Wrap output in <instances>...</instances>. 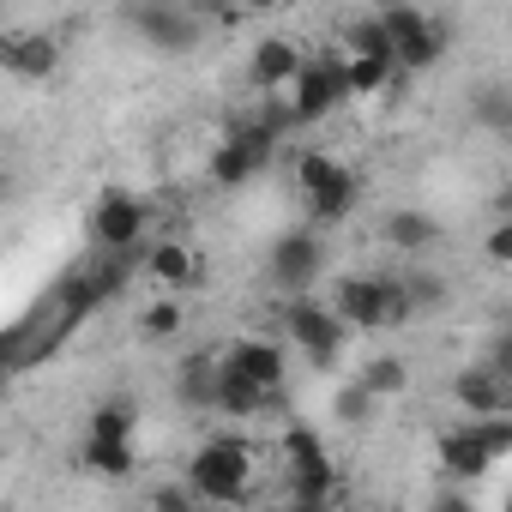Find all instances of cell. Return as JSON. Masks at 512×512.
<instances>
[{
  "label": "cell",
  "mask_w": 512,
  "mask_h": 512,
  "mask_svg": "<svg viewBox=\"0 0 512 512\" xmlns=\"http://www.w3.org/2000/svg\"><path fill=\"white\" fill-rule=\"evenodd\" d=\"M284 332L314 356V368H332L338 350H344V326H338V314L320 308V302H308V296H296V302L284 308Z\"/></svg>",
  "instance_id": "cell-9"
},
{
  "label": "cell",
  "mask_w": 512,
  "mask_h": 512,
  "mask_svg": "<svg viewBox=\"0 0 512 512\" xmlns=\"http://www.w3.org/2000/svg\"><path fill=\"white\" fill-rule=\"evenodd\" d=\"M193 253H187V241H157L151 247V278L163 284V290H181V284H193Z\"/></svg>",
  "instance_id": "cell-19"
},
{
  "label": "cell",
  "mask_w": 512,
  "mask_h": 512,
  "mask_svg": "<svg viewBox=\"0 0 512 512\" xmlns=\"http://www.w3.org/2000/svg\"><path fill=\"white\" fill-rule=\"evenodd\" d=\"M350 55H356V61H386V67H392V37L380 31V19H374V13L350 25Z\"/></svg>",
  "instance_id": "cell-23"
},
{
  "label": "cell",
  "mask_w": 512,
  "mask_h": 512,
  "mask_svg": "<svg viewBox=\"0 0 512 512\" xmlns=\"http://www.w3.org/2000/svg\"><path fill=\"white\" fill-rule=\"evenodd\" d=\"M290 512H332V500H290Z\"/></svg>",
  "instance_id": "cell-35"
},
{
  "label": "cell",
  "mask_w": 512,
  "mask_h": 512,
  "mask_svg": "<svg viewBox=\"0 0 512 512\" xmlns=\"http://www.w3.org/2000/svg\"><path fill=\"white\" fill-rule=\"evenodd\" d=\"M284 452H290V470L326 464V446H320V434H314V428H302V422H290V428H284Z\"/></svg>",
  "instance_id": "cell-27"
},
{
  "label": "cell",
  "mask_w": 512,
  "mask_h": 512,
  "mask_svg": "<svg viewBox=\"0 0 512 512\" xmlns=\"http://www.w3.org/2000/svg\"><path fill=\"white\" fill-rule=\"evenodd\" d=\"M296 181H302L308 211H314L320 223H332V217H344V211L356 205V175H350L338 157H326V151H302V157H296Z\"/></svg>",
  "instance_id": "cell-4"
},
{
  "label": "cell",
  "mask_w": 512,
  "mask_h": 512,
  "mask_svg": "<svg viewBox=\"0 0 512 512\" xmlns=\"http://www.w3.org/2000/svg\"><path fill=\"white\" fill-rule=\"evenodd\" d=\"M320 266H326V247H320L314 229H290V235L272 241V284H278L290 302H296L308 284H320Z\"/></svg>",
  "instance_id": "cell-7"
},
{
  "label": "cell",
  "mask_w": 512,
  "mask_h": 512,
  "mask_svg": "<svg viewBox=\"0 0 512 512\" xmlns=\"http://www.w3.org/2000/svg\"><path fill=\"white\" fill-rule=\"evenodd\" d=\"M296 67H302V49H296L290 37H266L260 49H253V61H247V79L260 85L266 97H278V91L296 79Z\"/></svg>",
  "instance_id": "cell-13"
},
{
  "label": "cell",
  "mask_w": 512,
  "mask_h": 512,
  "mask_svg": "<svg viewBox=\"0 0 512 512\" xmlns=\"http://www.w3.org/2000/svg\"><path fill=\"white\" fill-rule=\"evenodd\" d=\"M0 67L25 85H37L61 67V43L49 31H0Z\"/></svg>",
  "instance_id": "cell-10"
},
{
  "label": "cell",
  "mask_w": 512,
  "mask_h": 512,
  "mask_svg": "<svg viewBox=\"0 0 512 512\" xmlns=\"http://www.w3.org/2000/svg\"><path fill=\"white\" fill-rule=\"evenodd\" d=\"M452 398L464 404V416L488 422V416H506V410H512V380H500L494 368H464V374L452 380Z\"/></svg>",
  "instance_id": "cell-11"
},
{
  "label": "cell",
  "mask_w": 512,
  "mask_h": 512,
  "mask_svg": "<svg viewBox=\"0 0 512 512\" xmlns=\"http://www.w3.org/2000/svg\"><path fill=\"white\" fill-rule=\"evenodd\" d=\"M211 386H217V356H193V362L181 368V398H187L193 410H211Z\"/></svg>",
  "instance_id": "cell-24"
},
{
  "label": "cell",
  "mask_w": 512,
  "mask_h": 512,
  "mask_svg": "<svg viewBox=\"0 0 512 512\" xmlns=\"http://www.w3.org/2000/svg\"><path fill=\"white\" fill-rule=\"evenodd\" d=\"M386 241L404 247V253H422V247L440 241V223H434L428 211H392V217H386Z\"/></svg>",
  "instance_id": "cell-17"
},
{
  "label": "cell",
  "mask_w": 512,
  "mask_h": 512,
  "mask_svg": "<svg viewBox=\"0 0 512 512\" xmlns=\"http://www.w3.org/2000/svg\"><path fill=\"white\" fill-rule=\"evenodd\" d=\"M332 482H338V464H308V470H290V500H332Z\"/></svg>",
  "instance_id": "cell-26"
},
{
  "label": "cell",
  "mask_w": 512,
  "mask_h": 512,
  "mask_svg": "<svg viewBox=\"0 0 512 512\" xmlns=\"http://www.w3.org/2000/svg\"><path fill=\"white\" fill-rule=\"evenodd\" d=\"M151 512H199V500H193L187 482H163V488L151 494Z\"/></svg>",
  "instance_id": "cell-32"
},
{
  "label": "cell",
  "mask_w": 512,
  "mask_h": 512,
  "mask_svg": "<svg viewBox=\"0 0 512 512\" xmlns=\"http://www.w3.org/2000/svg\"><path fill=\"white\" fill-rule=\"evenodd\" d=\"M272 398L253 386V380H241L223 356H217V386H211V410H223V416H235V422H247V416H260Z\"/></svg>",
  "instance_id": "cell-15"
},
{
  "label": "cell",
  "mask_w": 512,
  "mask_h": 512,
  "mask_svg": "<svg viewBox=\"0 0 512 512\" xmlns=\"http://www.w3.org/2000/svg\"><path fill=\"white\" fill-rule=\"evenodd\" d=\"M127 25H133L151 49L187 55V49H199L205 13H199V7H181V0H139V7H127Z\"/></svg>",
  "instance_id": "cell-3"
},
{
  "label": "cell",
  "mask_w": 512,
  "mask_h": 512,
  "mask_svg": "<svg viewBox=\"0 0 512 512\" xmlns=\"http://www.w3.org/2000/svg\"><path fill=\"white\" fill-rule=\"evenodd\" d=\"M332 314H338L344 332H380V326H404L410 320L404 296H398V278H344Z\"/></svg>",
  "instance_id": "cell-2"
},
{
  "label": "cell",
  "mask_w": 512,
  "mask_h": 512,
  "mask_svg": "<svg viewBox=\"0 0 512 512\" xmlns=\"http://www.w3.org/2000/svg\"><path fill=\"white\" fill-rule=\"evenodd\" d=\"M476 428V440L488 446V458H506L512 452V422L506 416H488V422H470Z\"/></svg>",
  "instance_id": "cell-31"
},
{
  "label": "cell",
  "mask_w": 512,
  "mask_h": 512,
  "mask_svg": "<svg viewBox=\"0 0 512 512\" xmlns=\"http://www.w3.org/2000/svg\"><path fill=\"white\" fill-rule=\"evenodd\" d=\"M290 115H296V127H308V121H320V115H332L350 91H344V55H326V61H302L296 67V79H290Z\"/></svg>",
  "instance_id": "cell-5"
},
{
  "label": "cell",
  "mask_w": 512,
  "mask_h": 512,
  "mask_svg": "<svg viewBox=\"0 0 512 512\" xmlns=\"http://www.w3.org/2000/svg\"><path fill=\"white\" fill-rule=\"evenodd\" d=\"M392 73H398V67H386V61H356V55H344V91H350V97H380V91L392 85Z\"/></svg>",
  "instance_id": "cell-21"
},
{
  "label": "cell",
  "mask_w": 512,
  "mask_h": 512,
  "mask_svg": "<svg viewBox=\"0 0 512 512\" xmlns=\"http://www.w3.org/2000/svg\"><path fill=\"white\" fill-rule=\"evenodd\" d=\"M223 362H229L241 380H253V386H260L266 398L284 386V350H278V344H266V338H241V344H235Z\"/></svg>",
  "instance_id": "cell-12"
},
{
  "label": "cell",
  "mask_w": 512,
  "mask_h": 512,
  "mask_svg": "<svg viewBox=\"0 0 512 512\" xmlns=\"http://www.w3.org/2000/svg\"><path fill=\"white\" fill-rule=\"evenodd\" d=\"M187 488H193L199 506H241L253 494V452H247V440H235V434L205 440L187 458Z\"/></svg>",
  "instance_id": "cell-1"
},
{
  "label": "cell",
  "mask_w": 512,
  "mask_h": 512,
  "mask_svg": "<svg viewBox=\"0 0 512 512\" xmlns=\"http://www.w3.org/2000/svg\"><path fill=\"white\" fill-rule=\"evenodd\" d=\"M79 464H85V470H97V476H109V482H121V476H133V446L85 440V446H79Z\"/></svg>",
  "instance_id": "cell-20"
},
{
  "label": "cell",
  "mask_w": 512,
  "mask_h": 512,
  "mask_svg": "<svg viewBox=\"0 0 512 512\" xmlns=\"http://www.w3.org/2000/svg\"><path fill=\"white\" fill-rule=\"evenodd\" d=\"M356 386H362L374 404H380V398H398V392L410 386V362H404V356H374V362L356 374Z\"/></svg>",
  "instance_id": "cell-18"
},
{
  "label": "cell",
  "mask_w": 512,
  "mask_h": 512,
  "mask_svg": "<svg viewBox=\"0 0 512 512\" xmlns=\"http://www.w3.org/2000/svg\"><path fill=\"white\" fill-rule=\"evenodd\" d=\"M332 416L356 428V422H368V416H374V398H368V392L350 380V386H338V398H332Z\"/></svg>",
  "instance_id": "cell-30"
},
{
  "label": "cell",
  "mask_w": 512,
  "mask_h": 512,
  "mask_svg": "<svg viewBox=\"0 0 512 512\" xmlns=\"http://www.w3.org/2000/svg\"><path fill=\"white\" fill-rule=\"evenodd\" d=\"M476 121H482V127H494V133H512V97H506V85L476 91Z\"/></svg>",
  "instance_id": "cell-28"
},
{
  "label": "cell",
  "mask_w": 512,
  "mask_h": 512,
  "mask_svg": "<svg viewBox=\"0 0 512 512\" xmlns=\"http://www.w3.org/2000/svg\"><path fill=\"white\" fill-rule=\"evenodd\" d=\"M482 253H488V260H494V266H506V260H512V223H506V217H500V223L488 229V241H482Z\"/></svg>",
  "instance_id": "cell-33"
},
{
  "label": "cell",
  "mask_w": 512,
  "mask_h": 512,
  "mask_svg": "<svg viewBox=\"0 0 512 512\" xmlns=\"http://www.w3.org/2000/svg\"><path fill=\"white\" fill-rule=\"evenodd\" d=\"M181 326H187V314H181V302H175V296H163V302H151V308H145V332H151V338H175Z\"/></svg>",
  "instance_id": "cell-29"
},
{
  "label": "cell",
  "mask_w": 512,
  "mask_h": 512,
  "mask_svg": "<svg viewBox=\"0 0 512 512\" xmlns=\"http://www.w3.org/2000/svg\"><path fill=\"white\" fill-rule=\"evenodd\" d=\"M434 512H476V506L464 500V488H452V494H440V500H434Z\"/></svg>",
  "instance_id": "cell-34"
},
{
  "label": "cell",
  "mask_w": 512,
  "mask_h": 512,
  "mask_svg": "<svg viewBox=\"0 0 512 512\" xmlns=\"http://www.w3.org/2000/svg\"><path fill=\"white\" fill-rule=\"evenodd\" d=\"M440 49H446V31L422 13L410 31H398V37H392V67H410V73H416V67H434V61H440Z\"/></svg>",
  "instance_id": "cell-16"
},
{
  "label": "cell",
  "mask_w": 512,
  "mask_h": 512,
  "mask_svg": "<svg viewBox=\"0 0 512 512\" xmlns=\"http://www.w3.org/2000/svg\"><path fill=\"white\" fill-rule=\"evenodd\" d=\"M85 440H115V446H133V404H103L85 428Z\"/></svg>",
  "instance_id": "cell-25"
},
{
  "label": "cell",
  "mask_w": 512,
  "mask_h": 512,
  "mask_svg": "<svg viewBox=\"0 0 512 512\" xmlns=\"http://www.w3.org/2000/svg\"><path fill=\"white\" fill-rule=\"evenodd\" d=\"M7 199H13V175H7V169H0V205H7Z\"/></svg>",
  "instance_id": "cell-36"
},
{
  "label": "cell",
  "mask_w": 512,
  "mask_h": 512,
  "mask_svg": "<svg viewBox=\"0 0 512 512\" xmlns=\"http://www.w3.org/2000/svg\"><path fill=\"white\" fill-rule=\"evenodd\" d=\"M145 223H151V211H145L133 193L109 187V193L97 199V211H91V241H97L103 253H133V247L145 241Z\"/></svg>",
  "instance_id": "cell-6"
},
{
  "label": "cell",
  "mask_w": 512,
  "mask_h": 512,
  "mask_svg": "<svg viewBox=\"0 0 512 512\" xmlns=\"http://www.w3.org/2000/svg\"><path fill=\"white\" fill-rule=\"evenodd\" d=\"M398 296H404V314H428V308L446 302V278L440 272H410V278H398Z\"/></svg>",
  "instance_id": "cell-22"
},
{
  "label": "cell",
  "mask_w": 512,
  "mask_h": 512,
  "mask_svg": "<svg viewBox=\"0 0 512 512\" xmlns=\"http://www.w3.org/2000/svg\"><path fill=\"white\" fill-rule=\"evenodd\" d=\"M440 470H446L452 482H476V476L494 470V458H488V446L476 440V428H452V434H440Z\"/></svg>",
  "instance_id": "cell-14"
},
{
  "label": "cell",
  "mask_w": 512,
  "mask_h": 512,
  "mask_svg": "<svg viewBox=\"0 0 512 512\" xmlns=\"http://www.w3.org/2000/svg\"><path fill=\"white\" fill-rule=\"evenodd\" d=\"M272 151H278V139L260 127V121H247V127H235L223 145H217V157H211V175L223 181V187H241V181H253L266 163H272Z\"/></svg>",
  "instance_id": "cell-8"
}]
</instances>
